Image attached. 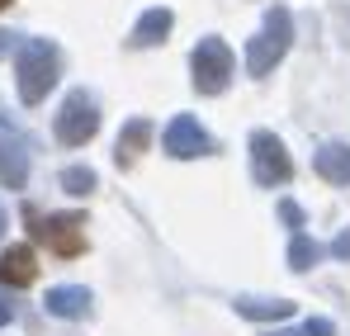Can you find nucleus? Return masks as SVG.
I'll return each instance as SVG.
<instances>
[{"mask_svg": "<svg viewBox=\"0 0 350 336\" xmlns=\"http://www.w3.org/2000/svg\"><path fill=\"white\" fill-rule=\"evenodd\" d=\"M161 142H166V152H171L175 161H194V157H208L213 152V138L189 114H175L171 123H166V133H161Z\"/></svg>", "mask_w": 350, "mask_h": 336, "instance_id": "0eeeda50", "label": "nucleus"}, {"mask_svg": "<svg viewBox=\"0 0 350 336\" xmlns=\"http://www.w3.org/2000/svg\"><path fill=\"white\" fill-rule=\"evenodd\" d=\"M189 71H194V90L199 95H223L228 81H232V48L223 38H204L194 57H189Z\"/></svg>", "mask_w": 350, "mask_h": 336, "instance_id": "20e7f679", "label": "nucleus"}, {"mask_svg": "<svg viewBox=\"0 0 350 336\" xmlns=\"http://www.w3.org/2000/svg\"><path fill=\"white\" fill-rule=\"evenodd\" d=\"M171 24H175V14L157 5V10H147V14L137 19V29H133V38H128V43H133V48H157V43H166Z\"/></svg>", "mask_w": 350, "mask_h": 336, "instance_id": "9b49d317", "label": "nucleus"}, {"mask_svg": "<svg viewBox=\"0 0 350 336\" xmlns=\"http://www.w3.org/2000/svg\"><path fill=\"white\" fill-rule=\"evenodd\" d=\"M0 232H5V209H0Z\"/></svg>", "mask_w": 350, "mask_h": 336, "instance_id": "4be33fe9", "label": "nucleus"}, {"mask_svg": "<svg viewBox=\"0 0 350 336\" xmlns=\"http://www.w3.org/2000/svg\"><path fill=\"white\" fill-rule=\"evenodd\" d=\"M5 5H10V0H0V10H5Z\"/></svg>", "mask_w": 350, "mask_h": 336, "instance_id": "5701e85b", "label": "nucleus"}, {"mask_svg": "<svg viewBox=\"0 0 350 336\" xmlns=\"http://www.w3.org/2000/svg\"><path fill=\"white\" fill-rule=\"evenodd\" d=\"M270 336H336V327L327 318H308L303 327H275Z\"/></svg>", "mask_w": 350, "mask_h": 336, "instance_id": "f3484780", "label": "nucleus"}, {"mask_svg": "<svg viewBox=\"0 0 350 336\" xmlns=\"http://www.w3.org/2000/svg\"><path fill=\"white\" fill-rule=\"evenodd\" d=\"M312 166H317L322 180H332V185H350V147L346 142H327Z\"/></svg>", "mask_w": 350, "mask_h": 336, "instance_id": "4468645a", "label": "nucleus"}, {"mask_svg": "<svg viewBox=\"0 0 350 336\" xmlns=\"http://www.w3.org/2000/svg\"><path fill=\"white\" fill-rule=\"evenodd\" d=\"M289 43H293V14L284 5H270L260 34L246 43V71H251V76H270V71L280 66V57L289 53Z\"/></svg>", "mask_w": 350, "mask_h": 336, "instance_id": "f03ea898", "label": "nucleus"}, {"mask_svg": "<svg viewBox=\"0 0 350 336\" xmlns=\"http://www.w3.org/2000/svg\"><path fill=\"white\" fill-rule=\"evenodd\" d=\"M62 190H66V194H90V190H95V170L90 166H66L62 170Z\"/></svg>", "mask_w": 350, "mask_h": 336, "instance_id": "dca6fc26", "label": "nucleus"}, {"mask_svg": "<svg viewBox=\"0 0 350 336\" xmlns=\"http://www.w3.org/2000/svg\"><path fill=\"white\" fill-rule=\"evenodd\" d=\"M24 218L33 227V237L48 246V251H57V256H81L85 251V214H33V209H24Z\"/></svg>", "mask_w": 350, "mask_h": 336, "instance_id": "7ed1b4c3", "label": "nucleus"}, {"mask_svg": "<svg viewBox=\"0 0 350 336\" xmlns=\"http://www.w3.org/2000/svg\"><path fill=\"white\" fill-rule=\"evenodd\" d=\"M10 48H14V34H0V57L10 53Z\"/></svg>", "mask_w": 350, "mask_h": 336, "instance_id": "aec40b11", "label": "nucleus"}, {"mask_svg": "<svg viewBox=\"0 0 350 336\" xmlns=\"http://www.w3.org/2000/svg\"><path fill=\"white\" fill-rule=\"evenodd\" d=\"M95 133H100V105H95L85 90H71L66 105H62V114H57V142L81 147V142H90Z\"/></svg>", "mask_w": 350, "mask_h": 336, "instance_id": "423d86ee", "label": "nucleus"}, {"mask_svg": "<svg viewBox=\"0 0 350 336\" xmlns=\"http://www.w3.org/2000/svg\"><path fill=\"white\" fill-rule=\"evenodd\" d=\"M280 218H284V223H289L293 232H303V209H298L293 199H284V204H280Z\"/></svg>", "mask_w": 350, "mask_h": 336, "instance_id": "a211bd4d", "label": "nucleus"}, {"mask_svg": "<svg viewBox=\"0 0 350 336\" xmlns=\"http://www.w3.org/2000/svg\"><path fill=\"white\" fill-rule=\"evenodd\" d=\"M322 261V246L308 237V232H293V242H289V270H312Z\"/></svg>", "mask_w": 350, "mask_h": 336, "instance_id": "2eb2a0df", "label": "nucleus"}, {"mask_svg": "<svg viewBox=\"0 0 350 336\" xmlns=\"http://www.w3.org/2000/svg\"><path fill=\"white\" fill-rule=\"evenodd\" d=\"M5 322H10V303L0 298V327H5Z\"/></svg>", "mask_w": 350, "mask_h": 336, "instance_id": "412c9836", "label": "nucleus"}, {"mask_svg": "<svg viewBox=\"0 0 350 336\" xmlns=\"http://www.w3.org/2000/svg\"><path fill=\"white\" fill-rule=\"evenodd\" d=\"M14 71H19V100H24V105H43L48 90L57 86V76H62L57 43H48V38H24V43H19V57H14Z\"/></svg>", "mask_w": 350, "mask_h": 336, "instance_id": "f257e3e1", "label": "nucleus"}, {"mask_svg": "<svg viewBox=\"0 0 350 336\" xmlns=\"http://www.w3.org/2000/svg\"><path fill=\"white\" fill-rule=\"evenodd\" d=\"M48 313L53 318H66V322H81V318H90V308H95V294L85 289V284H57V289H48Z\"/></svg>", "mask_w": 350, "mask_h": 336, "instance_id": "6e6552de", "label": "nucleus"}, {"mask_svg": "<svg viewBox=\"0 0 350 336\" xmlns=\"http://www.w3.org/2000/svg\"><path fill=\"white\" fill-rule=\"evenodd\" d=\"M251 175H256V185H265V190L293 180L289 152H284V142H280L270 128H256V133H251Z\"/></svg>", "mask_w": 350, "mask_h": 336, "instance_id": "39448f33", "label": "nucleus"}, {"mask_svg": "<svg viewBox=\"0 0 350 336\" xmlns=\"http://www.w3.org/2000/svg\"><path fill=\"white\" fill-rule=\"evenodd\" d=\"M33 280H38V261H33L29 246H10V251H0V284L24 289V284H33Z\"/></svg>", "mask_w": 350, "mask_h": 336, "instance_id": "1a4fd4ad", "label": "nucleus"}, {"mask_svg": "<svg viewBox=\"0 0 350 336\" xmlns=\"http://www.w3.org/2000/svg\"><path fill=\"white\" fill-rule=\"evenodd\" d=\"M232 308L241 318H251V322H284V318H293L289 298H251V294H241Z\"/></svg>", "mask_w": 350, "mask_h": 336, "instance_id": "f8f14e48", "label": "nucleus"}, {"mask_svg": "<svg viewBox=\"0 0 350 336\" xmlns=\"http://www.w3.org/2000/svg\"><path fill=\"white\" fill-rule=\"evenodd\" d=\"M147 142H152V123H147V118H128V123H123V133H118L114 161H118V166H133V161L147 152Z\"/></svg>", "mask_w": 350, "mask_h": 336, "instance_id": "9d476101", "label": "nucleus"}, {"mask_svg": "<svg viewBox=\"0 0 350 336\" xmlns=\"http://www.w3.org/2000/svg\"><path fill=\"white\" fill-rule=\"evenodd\" d=\"M332 256L350 261V227H341V232H336V242H332Z\"/></svg>", "mask_w": 350, "mask_h": 336, "instance_id": "6ab92c4d", "label": "nucleus"}, {"mask_svg": "<svg viewBox=\"0 0 350 336\" xmlns=\"http://www.w3.org/2000/svg\"><path fill=\"white\" fill-rule=\"evenodd\" d=\"M24 180H29V152L19 142L0 138V185L5 190H24Z\"/></svg>", "mask_w": 350, "mask_h": 336, "instance_id": "ddd939ff", "label": "nucleus"}]
</instances>
